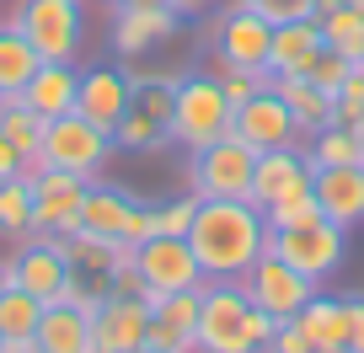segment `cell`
Segmentation results:
<instances>
[{"label": "cell", "mask_w": 364, "mask_h": 353, "mask_svg": "<svg viewBox=\"0 0 364 353\" xmlns=\"http://www.w3.org/2000/svg\"><path fill=\"white\" fill-rule=\"evenodd\" d=\"M188 246H193L204 278H241L268 251V219L247 198H198Z\"/></svg>", "instance_id": "obj_1"}, {"label": "cell", "mask_w": 364, "mask_h": 353, "mask_svg": "<svg viewBox=\"0 0 364 353\" xmlns=\"http://www.w3.org/2000/svg\"><path fill=\"white\" fill-rule=\"evenodd\" d=\"M279 321L252 305L241 278H204L198 305V353H262Z\"/></svg>", "instance_id": "obj_2"}, {"label": "cell", "mask_w": 364, "mask_h": 353, "mask_svg": "<svg viewBox=\"0 0 364 353\" xmlns=\"http://www.w3.org/2000/svg\"><path fill=\"white\" fill-rule=\"evenodd\" d=\"M236 107L225 102L220 75H177V102H171V145L204 150L220 134H230Z\"/></svg>", "instance_id": "obj_3"}, {"label": "cell", "mask_w": 364, "mask_h": 353, "mask_svg": "<svg viewBox=\"0 0 364 353\" xmlns=\"http://www.w3.org/2000/svg\"><path fill=\"white\" fill-rule=\"evenodd\" d=\"M113 134L97 129L91 118L65 113V118H48L43 124V150H38V171L54 166V171H75V177H102V166L113 161Z\"/></svg>", "instance_id": "obj_4"}, {"label": "cell", "mask_w": 364, "mask_h": 353, "mask_svg": "<svg viewBox=\"0 0 364 353\" xmlns=\"http://www.w3.org/2000/svg\"><path fill=\"white\" fill-rule=\"evenodd\" d=\"M16 27L38 48V59L75 65L80 43H86V0H22Z\"/></svg>", "instance_id": "obj_5"}, {"label": "cell", "mask_w": 364, "mask_h": 353, "mask_svg": "<svg viewBox=\"0 0 364 353\" xmlns=\"http://www.w3.org/2000/svg\"><path fill=\"white\" fill-rule=\"evenodd\" d=\"M268 251H279L306 278L327 284L348 257V230L332 225V219H306V225H289V230H268Z\"/></svg>", "instance_id": "obj_6"}, {"label": "cell", "mask_w": 364, "mask_h": 353, "mask_svg": "<svg viewBox=\"0 0 364 353\" xmlns=\"http://www.w3.org/2000/svg\"><path fill=\"white\" fill-rule=\"evenodd\" d=\"M252 166H257V150L236 134H220L215 145L193 150V166H188L193 198H247L252 193Z\"/></svg>", "instance_id": "obj_7"}, {"label": "cell", "mask_w": 364, "mask_h": 353, "mask_svg": "<svg viewBox=\"0 0 364 353\" xmlns=\"http://www.w3.org/2000/svg\"><path fill=\"white\" fill-rule=\"evenodd\" d=\"M241 284H247V295H252V305H262L273 321H289V316H300V310L311 305V295H316V278H306L300 268H289L279 251H262L257 262H252L247 273H241Z\"/></svg>", "instance_id": "obj_8"}, {"label": "cell", "mask_w": 364, "mask_h": 353, "mask_svg": "<svg viewBox=\"0 0 364 353\" xmlns=\"http://www.w3.org/2000/svg\"><path fill=\"white\" fill-rule=\"evenodd\" d=\"M134 273H139V284H145V300L204 284V268H198L188 236H150V241H139L134 246Z\"/></svg>", "instance_id": "obj_9"}, {"label": "cell", "mask_w": 364, "mask_h": 353, "mask_svg": "<svg viewBox=\"0 0 364 353\" xmlns=\"http://www.w3.org/2000/svg\"><path fill=\"white\" fill-rule=\"evenodd\" d=\"M91 177H75V171H33V225L38 236H70L80 230V204H86Z\"/></svg>", "instance_id": "obj_10"}, {"label": "cell", "mask_w": 364, "mask_h": 353, "mask_svg": "<svg viewBox=\"0 0 364 353\" xmlns=\"http://www.w3.org/2000/svg\"><path fill=\"white\" fill-rule=\"evenodd\" d=\"M311 177H316V166H311V156L300 145L257 150L247 204L252 209H273V204H284V198H295V193H311Z\"/></svg>", "instance_id": "obj_11"}, {"label": "cell", "mask_w": 364, "mask_h": 353, "mask_svg": "<svg viewBox=\"0 0 364 353\" xmlns=\"http://www.w3.org/2000/svg\"><path fill=\"white\" fill-rule=\"evenodd\" d=\"M150 327L145 295H102L91 310V353H139Z\"/></svg>", "instance_id": "obj_12"}, {"label": "cell", "mask_w": 364, "mask_h": 353, "mask_svg": "<svg viewBox=\"0 0 364 353\" xmlns=\"http://www.w3.org/2000/svg\"><path fill=\"white\" fill-rule=\"evenodd\" d=\"M268 43L273 27L247 6H230L215 22V65L220 70H268Z\"/></svg>", "instance_id": "obj_13"}, {"label": "cell", "mask_w": 364, "mask_h": 353, "mask_svg": "<svg viewBox=\"0 0 364 353\" xmlns=\"http://www.w3.org/2000/svg\"><path fill=\"white\" fill-rule=\"evenodd\" d=\"M70 273H75V262H70V251H65V236H33L16 251V284L33 300H43V305L65 300Z\"/></svg>", "instance_id": "obj_14"}, {"label": "cell", "mask_w": 364, "mask_h": 353, "mask_svg": "<svg viewBox=\"0 0 364 353\" xmlns=\"http://www.w3.org/2000/svg\"><path fill=\"white\" fill-rule=\"evenodd\" d=\"M182 33V16L171 6H134V0H118L113 6V48L124 59H139L150 48L171 43Z\"/></svg>", "instance_id": "obj_15"}, {"label": "cell", "mask_w": 364, "mask_h": 353, "mask_svg": "<svg viewBox=\"0 0 364 353\" xmlns=\"http://www.w3.org/2000/svg\"><path fill=\"white\" fill-rule=\"evenodd\" d=\"M230 134L247 139L252 150L300 145V129H295V118H289L284 97L273 92V86H268V92H257L252 102H241V107H236V118H230Z\"/></svg>", "instance_id": "obj_16"}, {"label": "cell", "mask_w": 364, "mask_h": 353, "mask_svg": "<svg viewBox=\"0 0 364 353\" xmlns=\"http://www.w3.org/2000/svg\"><path fill=\"white\" fill-rule=\"evenodd\" d=\"M311 193L321 204V219L353 230L364 219V166H316Z\"/></svg>", "instance_id": "obj_17"}, {"label": "cell", "mask_w": 364, "mask_h": 353, "mask_svg": "<svg viewBox=\"0 0 364 353\" xmlns=\"http://www.w3.org/2000/svg\"><path fill=\"white\" fill-rule=\"evenodd\" d=\"M327 38H321L316 16H295V22H279L273 27V43H268V75H311V65L321 59Z\"/></svg>", "instance_id": "obj_18"}, {"label": "cell", "mask_w": 364, "mask_h": 353, "mask_svg": "<svg viewBox=\"0 0 364 353\" xmlns=\"http://www.w3.org/2000/svg\"><path fill=\"white\" fill-rule=\"evenodd\" d=\"M75 113L113 134V124L129 113V75H124V70H107V65H102V70H86V75H80Z\"/></svg>", "instance_id": "obj_19"}, {"label": "cell", "mask_w": 364, "mask_h": 353, "mask_svg": "<svg viewBox=\"0 0 364 353\" xmlns=\"http://www.w3.org/2000/svg\"><path fill=\"white\" fill-rule=\"evenodd\" d=\"M22 97H27V107H33L38 118H65V113H75L80 70L75 65H59V59H43L38 75L22 86Z\"/></svg>", "instance_id": "obj_20"}, {"label": "cell", "mask_w": 364, "mask_h": 353, "mask_svg": "<svg viewBox=\"0 0 364 353\" xmlns=\"http://www.w3.org/2000/svg\"><path fill=\"white\" fill-rule=\"evenodd\" d=\"M38 353H91V310L54 300L38 316Z\"/></svg>", "instance_id": "obj_21"}, {"label": "cell", "mask_w": 364, "mask_h": 353, "mask_svg": "<svg viewBox=\"0 0 364 353\" xmlns=\"http://www.w3.org/2000/svg\"><path fill=\"white\" fill-rule=\"evenodd\" d=\"M134 198L124 188H86V204H80V230L102 241H129V225H134Z\"/></svg>", "instance_id": "obj_22"}, {"label": "cell", "mask_w": 364, "mask_h": 353, "mask_svg": "<svg viewBox=\"0 0 364 353\" xmlns=\"http://www.w3.org/2000/svg\"><path fill=\"white\" fill-rule=\"evenodd\" d=\"M273 92L284 97V107H289V118H295L300 139L321 134V129L332 124V92H321L311 75H273Z\"/></svg>", "instance_id": "obj_23"}, {"label": "cell", "mask_w": 364, "mask_h": 353, "mask_svg": "<svg viewBox=\"0 0 364 353\" xmlns=\"http://www.w3.org/2000/svg\"><path fill=\"white\" fill-rule=\"evenodd\" d=\"M300 332L311 337L316 353H348V316H343V295H311V305L300 310Z\"/></svg>", "instance_id": "obj_24"}, {"label": "cell", "mask_w": 364, "mask_h": 353, "mask_svg": "<svg viewBox=\"0 0 364 353\" xmlns=\"http://www.w3.org/2000/svg\"><path fill=\"white\" fill-rule=\"evenodd\" d=\"M43 124L48 118H38L33 107H27V97H0V139H11V150L27 161V171H38V150H43Z\"/></svg>", "instance_id": "obj_25"}, {"label": "cell", "mask_w": 364, "mask_h": 353, "mask_svg": "<svg viewBox=\"0 0 364 353\" xmlns=\"http://www.w3.org/2000/svg\"><path fill=\"white\" fill-rule=\"evenodd\" d=\"M38 48L27 43V33L16 27V16L11 22H0V97H16L27 86V80L38 75Z\"/></svg>", "instance_id": "obj_26"}, {"label": "cell", "mask_w": 364, "mask_h": 353, "mask_svg": "<svg viewBox=\"0 0 364 353\" xmlns=\"http://www.w3.org/2000/svg\"><path fill=\"white\" fill-rule=\"evenodd\" d=\"M311 166H364V134L348 124H327L321 134H306Z\"/></svg>", "instance_id": "obj_27"}, {"label": "cell", "mask_w": 364, "mask_h": 353, "mask_svg": "<svg viewBox=\"0 0 364 353\" xmlns=\"http://www.w3.org/2000/svg\"><path fill=\"white\" fill-rule=\"evenodd\" d=\"M33 171L0 183V241H33Z\"/></svg>", "instance_id": "obj_28"}, {"label": "cell", "mask_w": 364, "mask_h": 353, "mask_svg": "<svg viewBox=\"0 0 364 353\" xmlns=\"http://www.w3.org/2000/svg\"><path fill=\"white\" fill-rule=\"evenodd\" d=\"M316 22H321V38H327L332 54H343V59H353V65H359V59H364V11H359V6H348V0H343L338 11L316 16Z\"/></svg>", "instance_id": "obj_29"}, {"label": "cell", "mask_w": 364, "mask_h": 353, "mask_svg": "<svg viewBox=\"0 0 364 353\" xmlns=\"http://www.w3.org/2000/svg\"><path fill=\"white\" fill-rule=\"evenodd\" d=\"M113 145H118V150H134V156H156L161 145H171V129L161 124V118L129 107V113L113 124Z\"/></svg>", "instance_id": "obj_30"}, {"label": "cell", "mask_w": 364, "mask_h": 353, "mask_svg": "<svg viewBox=\"0 0 364 353\" xmlns=\"http://www.w3.org/2000/svg\"><path fill=\"white\" fill-rule=\"evenodd\" d=\"M38 316H43V300H33L22 284L0 289V337H38Z\"/></svg>", "instance_id": "obj_31"}, {"label": "cell", "mask_w": 364, "mask_h": 353, "mask_svg": "<svg viewBox=\"0 0 364 353\" xmlns=\"http://www.w3.org/2000/svg\"><path fill=\"white\" fill-rule=\"evenodd\" d=\"M332 124H348V129H364V65L348 70L338 92H332Z\"/></svg>", "instance_id": "obj_32"}, {"label": "cell", "mask_w": 364, "mask_h": 353, "mask_svg": "<svg viewBox=\"0 0 364 353\" xmlns=\"http://www.w3.org/2000/svg\"><path fill=\"white\" fill-rule=\"evenodd\" d=\"M262 219H268V230H289V225H306V219H321V204H316V193H295L284 204L262 209Z\"/></svg>", "instance_id": "obj_33"}, {"label": "cell", "mask_w": 364, "mask_h": 353, "mask_svg": "<svg viewBox=\"0 0 364 353\" xmlns=\"http://www.w3.org/2000/svg\"><path fill=\"white\" fill-rule=\"evenodd\" d=\"M220 86H225V102L241 107V102H252L257 92H268L273 75H268V70H220Z\"/></svg>", "instance_id": "obj_34"}, {"label": "cell", "mask_w": 364, "mask_h": 353, "mask_svg": "<svg viewBox=\"0 0 364 353\" xmlns=\"http://www.w3.org/2000/svg\"><path fill=\"white\" fill-rule=\"evenodd\" d=\"M145 348H156V353H198V342L188 337V332H177L171 321H161L156 310H150V327H145Z\"/></svg>", "instance_id": "obj_35"}, {"label": "cell", "mask_w": 364, "mask_h": 353, "mask_svg": "<svg viewBox=\"0 0 364 353\" xmlns=\"http://www.w3.org/2000/svg\"><path fill=\"white\" fill-rule=\"evenodd\" d=\"M193 209H198L193 193H188V198H171V204H156V230H161V236H188Z\"/></svg>", "instance_id": "obj_36"}, {"label": "cell", "mask_w": 364, "mask_h": 353, "mask_svg": "<svg viewBox=\"0 0 364 353\" xmlns=\"http://www.w3.org/2000/svg\"><path fill=\"white\" fill-rule=\"evenodd\" d=\"M348 70H353V59H343V54H332V48H321V59L311 65V80H316L321 92H338L343 80H348Z\"/></svg>", "instance_id": "obj_37"}, {"label": "cell", "mask_w": 364, "mask_h": 353, "mask_svg": "<svg viewBox=\"0 0 364 353\" xmlns=\"http://www.w3.org/2000/svg\"><path fill=\"white\" fill-rule=\"evenodd\" d=\"M262 353H316V348H311V337L300 332V321L289 316V321L273 327V337H268V348H262Z\"/></svg>", "instance_id": "obj_38"}, {"label": "cell", "mask_w": 364, "mask_h": 353, "mask_svg": "<svg viewBox=\"0 0 364 353\" xmlns=\"http://www.w3.org/2000/svg\"><path fill=\"white\" fill-rule=\"evenodd\" d=\"M343 316H348V353H364V295H343Z\"/></svg>", "instance_id": "obj_39"}, {"label": "cell", "mask_w": 364, "mask_h": 353, "mask_svg": "<svg viewBox=\"0 0 364 353\" xmlns=\"http://www.w3.org/2000/svg\"><path fill=\"white\" fill-rule=\"evenodd\" d=\"M150 236H161V230H156V204H139L134 225H129V246H139V241H150Z\"/></svg>", "instance_id": "obj_40"}, {"label": "cell", "mask_w": 364, "mask_h": 353, "mask_svg": "<svg viewBox=\"0 0 364 353\" xmlns=\"http://www.w3.org/2000/svg\"><path fill=\"white\" fill-rule=\"evenodd\" d=\"M11 177H27V161L11 150V139H0V183H11Z\"/></svg>", "instance_id": "obj_41"}, {"label": "cell", "mask_w": 364, "mask_h": 353, "mask_svg": "<svg viewBox=\"0 0 364 353\" xmlns=\"http://www.w3.org/2000/svg\"><path fill=\"white\" fill-rule=\"evenodd\" d=\"M177 16H188V11H204V6H215V0H166Z\"/></svg>", "instance_id": "obj_42"}, {"label": "cell", "mask_w": 364, "mask_h": 353, "mask_svg": "<svg viewBox=\"0 0 364 353\" xmlns=\"http://www.w3.org/2000/svg\"><path fill=\"white\" fill-rule=\"evenodd\" d=\"M16 284V257L11 262H0V289H11Z\"/></svg>", "instance_id": "obj_43"}, {"label": "cell", "mask_w": 364, "mask_h": 353, "mask_svg": "<svg viewBox=\"0 0 364 353\" xmlns=\"http://www.w3.org/2000/svg\"><path fill=\"white\" fill-rule=\"evenodd\" d=\"M134 6H166V0H134Z\"/></svg>", "instance_id": "obj_44"}, {"label": "cell", "mask_w": 364, "mask_h": 353, "mask_svg": "<svg viewBox=\"0 0 364 353\" xmlns=\"http://www.w3.org/2000/svg\"><path fill=\"white\" fill-rule=\"evenodd\" d=\"M139 353H156V348H139Z\"/></svg>", "instance_id": "obj_45"}, {"label": "cell", "mask_w": 364, "mask_h": 353, "mask_svg": "<svg viewBox=\"0 0 364 353\" xmlns=\"http://www.w3.org/2000/svg\"><path fill=\"white\" fill-rule=\"evenodd\" d=\"M359 134H364V129H359Z\"/></svg>", "instance_id": "obj_46"}, {"label": "cell", "mask_w": 364, "mask_h": 353, "mask_svg": "<svg viewBox=\"0 0 364 353\" xmlns=\"http://www.w3.org/2000/svg\"><path fill=\"white\" fill-rule=\"evenodd\" d=\"M113 6H118V0H113Z\"/></svg>", "instance_id": "obj_47"}, {"label": "cell", "mask_w": 364, "mask_h": 353, "mask_svg": "<svg viewBox=\"0 0 364 353\" xmlns=\"http://www.w3.org/2000/svg\"><path fill=\"white\" fill-rule=\"evenodd\" d=\"M0 342H6V337H0Z\"/></svg>", "instance_id": "obj_48"}]
</instances>
